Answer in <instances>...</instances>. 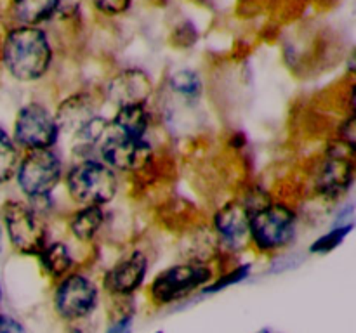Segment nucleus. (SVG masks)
Here are the masks:
<instances>
[{
    "instance_id": "1",
    "label": "nucleus",
    "mask_w": 356,
    "mask_h": 333,
    "mask_svg": "<svg viewBox=\"0 0 356 333\" xmlns=\"http://www.w3.org/2000/svg\"><path fill=\"white\" fill-rule=\"evenodd\" d=\"M54 59L49 31L44 26L10 23L0 38V61L3 69L19 82L40 80Z\"/></svg>"
},
{
    "instance_id": "2",
    "label": "nucleus",
    "mask_w": 356,
    "mask_h": 333,
    "mask_svg": "<svg viewBox=\"0 0 356 333\" xmlns=\"http://www.w3.org/2000/svg\"><path fill=\"white\" fill-rule=\"evenodd\" d=\"M66 189L75 203L103 205L110 203L118 191V179L113 169L96 158L80 160L66 172Z\"/></svg>"
},
{
    "instance_id": "3",
    "label": "nucleus",
    "mask_w": 356,
    "mask_h": 333,
    "mask_svg": "<svg viewBox=\"0 0 356 333\" xmlns=\"http://www.w3.org/2000/svg\"><path fill=\"white\" fill-rule=\"evenodd\" d=\"M298 232V215L289 205L268 201L250 212V243L259 252H277L291 245Z\"/></svg>"
},
{
    "instance_id": "4",
    "label": "nucleus",
    "mask_w": 356,
    "mask_h": 333,
    "mask_svg": "<svg viewBox=\"0 0 356 333\" xmlns=\"http://www.w3.org/2000/svg\"><path fill=\"white\" fill-rule=\"evenodd\" d=\"M14 177L28 200H44L63 179L61 156L52 148L30 149L17 163Z\"/></svg>"
},
{
    "instance_id": "5",
    "label": "nucleus",
    "mask_w": 356,
    "mask_h": 333,
    "mask_svg": "<svg viewBox=\"0 0 356 333\" xmlns=\"http://www.w3.org/2000/svg\"><path fill=\"white\" fill-rule=\"evenodd\" d=\"M214 280L212 269L204 262L174 264L156 274L149 284V298L156 305H169L190 297Z\"/></svg>"
},
{
    "instance_id": "6",
    "label": "nucleus",
    "mask_w": 356,
    "mask_h": 333,
    "mask_svg": "<svg viewBox=\"0 0 356 333\" xmlns=\"http://www.w3.org/2000/svg\"><path fill=\"white\" fill-rule=\"evenodd\" d=\"M2 222L9 241L23 255H38L47 245V231L37 210L19 200H9L2 207Z\"/></svg>"
},
{
    "instance_id": "7",
    "label": "nucleus",
    "mask_w": 356,
    "mask_h": 333,
    "mask_svg": "<svg viewBox=\"0 0 356 333\" xmlns=\"http://www.w3.org/2000/svg\"><path fill=\"white\" fill-rule=\"evenodd\" d=\"M59 130L56 117L40 103L24 104L14 120L13 139L17 148L42 149L52 148L58 142Z\"/></svg>"
},
{
    "instance_id": "8",
    "label": "nucleus",
    "mask_w": 356,
    "mask_h": 333,
    "mask_svg": "<svg viewBox=\"0 0 356 333\" xmlns=\"http://www.w3.org/2000/svg\"><path fill=\"white\" fill-rule=\"evenodd\" d=\"M99 302L96 283L79 273L66 274L54 291V309L66 321H80L92 314Z\"/></svg>"
},
{
    "instance_id": "9",
    "label": "nucleus",
    "mask_w": 356,
    "mask_h": 333,
    "mask_svg": "<svg viewBox=\"0 0 356 333\" xmlns=\"http://www.w3.org/2000/svg\"><path fill=\"white\" fill-rule=\"evenodd\" d=\"M355 151L344 144L329 149L315 172V191L325 200H337L355 182Z\"/></svg>"
},
{
    "instance_id": "10",
    "label": "nucleus",
    "mask_w": 356,
    "mask_h": 333,
    "mask_svg": "<svg viewBox=\"0 0 356 333\" xmlns=\"http://www.w3.org/2000/svg\"><path fill=\"white\" fill-rule=\"evenodd\" d=\"M97 153L101 162L120 172H138L146 169L153 158V149L146 139L127 137L115 130L103 139Z\"/></svg>"
},
{
    "instance_id": "11",
    "label": "nucleus",
    "mask_w": 356,
    "mask_h": 333,
    "mask_svg": "<svg viewBox=\"0 0 356 333\" xmlns=\"http://www.w3.org/2000/svg\"><path fill=\"white\" fill-rule=\"evenodd\" d=\"M219 241L229 252H242L250 243V210L243 201H229L214 215Z\"/></svg>"
},
{
    "instance_id": "12",
    "label": "nucleus",
    "mask_w": 356,
    "mask_h": 333,
    "mask_svg": "<svg viewBox=\"0 0 356 333\" xmlns=\"http://www.w3.org/2000/svg\"><path fill=\"white\" fill-rule=\"evenodd\" d=\"M148 274V257L134 250L104 273L103 287L113 297H129L143 287Z\"/></svg>"
},
{
    "instance_id": "13",
    "label": "nucleus",
    "mask_w": 356,
    "mask_h": 333,
    "mask_svg": "<svg viewBox=\"0 0 356 333\" xmlns=\"http://www.w3.org/2000/svg\"><path fill=\"white\" fill-rule=\"evenodd\" d=\"M153 94V80L146 71L127 68L111 76L106 83V97L115 106L146 104Z\"/></svg>"
},
{
    "instance_id": "14",
    "label": "nucleus",
    "mask_w": 356,
    "mask_h": 333,
    "mask_svg": "<svg viewBox=\"0 0 356 333\" xmlns=\"http://www.w3.org/2000/svg\"><path fill=\"white\" fill-rule=\"evenodd\" d=\"M63 0H9L7 17L14 24L44 26L59 16Z\"/></svg>"
},
{
    "instance_id": "15",
    "label": "nucleus",
    "mask_w": 356,
    "mask_h": 333,
    "mask_svg": "<svg viewBox=\"0 0 356 333\" xmlns=\"http://www.w3.org/2000/svg\"><path fill=\"white\" fill-rule=\"evenodd\" d=\"M94 114V103L89 96L76 94V96L68 97L65 103L59 106L56 113V121H58L59 130L73 132L75 134L87 120H90Z\"/></svg>"
},
{
    "instance_id": "16",
    "label": "nucleus",
    "mask_w": 356,
    "mask_h": 333,
    "mask_svg": "<svg viewBox=\"0 0 356 333\" xmlns=\"http://www.w3.org/2000/svg\"><path fill=\"white\" fill-rule=\"evenodd\" d=\"M110 121L101 117H92L87 120L79 130L73 134V153L80 156V160L94 158L92 153L99 151V146L103 139L110 130Z\"/></svg>"
},
{
    "instance_id": "17",
    "label": "nucleus",
    "mask_w": 356,
    "mask_h": 333,
    "mask_svg": "<svg viewBox=\"0 0 356 333\" xmlns=\"http://www.w3.org/2000/svg\"><path fill=\"white\" fill-rule=\"evenodd\" d=\"M111 130L124 134L127 137L145 139L149 127V114L145 104L120 106L110 121Z\"/></svg>"
},
{
    "instance_id": "18",
    "label": "nucleus",
    "mask_w": 356,
    "mask_h": 333,
    "mask_svg": "<svg viewBox=\"0 0 356 333\" xmlns=\"http://www.w3.org/2000/svg\"><path fill=\"white\" fill-rule=\"evenodd\" d=\"M104 224V212L97 205H86L70 219L68 225L72 234L79 241H92Z\"/></svg>"
},
{
    "instance_id": "19",
    "label": "nucleus",
    "mask_w": 356,
    "mask_h": 333,
    "mask_svg": "<svg viewBox=\"0 0 356 333\" xmlns=\"http://www.w3.org/2000/svg\"><path fill=\"white\" fill-rule=\"evenodd\" d=\"M37 257L40 260L42 269L51 278H56V280H61L63 276L70 274V269L75 264L68 245L61 241L47 243Z\"/></svg>"
},
{
    "instance_id": "20",
    "label": "nucleus",
    "mask_w": 356,
    "mask_h": 333,
    "mask_svg": "<svg viewBox=\"0 0 356 333\" xmlns=\"http://www.w3.org/2000/svg\"><path fill=\"white\" fill-rule=\"evenodd\" d=\"M169 87L174 96H179L181 99L190 103H197L204 92V82L200 75L193 69H179L174 71L169 78Z\"/></svg>"
},
{
    "instance_id": "21",
    "label": "nucleus",
    "mask_w": 356,
    "mask_h": 333,
    "mask_svg": "<svg viewBox=\"0 0 356 333\" xmlns=\"http://www.w3.org/2000/svg\"><path fill=\"white\" fill-rule=\"evenodd\" d=\"M19 160V148L14 139L0 127V186L13 179Z\"/></svg>"
},
{
    "instance_id": "22",
    "label": "nucleus",
    "mask_w": 356,
    "mask_h": 333,
    "mask_svg": "<svg viewBox=\"0 0 356 333\" xmlns=\"http://www.w3.org/2000/svg\"><path fill=\"white\" fill-rule=\"evenodd\" d=\"M351 229H353V224L334 225L332 231H329V232H325V234L320 236V238L316 239L312 246H309V250H312L313 253L332 252V250H336L337 246L344 241V238H346V234H350Z\"/></svg>"
},
{
    "instance_id": "23",
    "label": "nucleus",
    "mask_w": 356,
    "mask_h": 333,
    "mask_svg": "<svg viewBox=\"0 0 356 333\" xmlns=\"http://www.w3.org/2000/svg\"><path fill=\"white\" fill-rule=\"evenodd\" d=\"M249 274H250V264H243V266H238L233 271H229V273L222 274V276L218 278L216 281L212 280L207 287L202 288V293H218L219 290L228 288L229 284H236L240 283V281L247 280Z\"/></svg>"
},
{
    "instance_id": "24",
    "label": "nucleus",
    "mask_w": 356,
    "mask_h": 333,
    "mask_svg": "<svg viewBox=\"0 0 356 333\" xmlns=\"http://www.w3.org/2000/svg\"><path fill=\"white\" fill-rule=\"evenodd\" d=\"M92 9L104 17H118L129 12L134 0H89Z\"/></svg>"
},
{
    "instance_id": "25",
    "label": "nucleus",
    "mask_w": 356,
    "mask_h": 333,
    "mask_svg": "<svg viewBox=\"0 0 356 333\" xmlns=\"http://www.w3.org/2000/svg\"><path fill=\"white\" fill-rule=\"evenodd\" d=\"M339 139H341V144H344L346 148H350L351 151H355V146H356V120H355V114H350V117H348L346 120L341 123Z\"/></svg>"
},
{
    "instance_id": "26",
    "label": "nucleus",
    "mask_w": 356,
    "mask_h": 333,
    "mask_svg": "<svg viewBox=\"0 0 356 333\" xmlns=\"http://www.w3.org/2000/svg\"><path fill=\"white\" fill-rule=\"evenodd\" d=\"M132 325H134V318H132V314H124L118 319H115V321L108 326L106 333H131Z\"/></svg>"
},
{
    "instance_id": "27",
    "label": "nucleus",
    "mask_w": 356,
    "mask_h": 333,
    "mask_svg": "<svg viewBox=\"0 0 356 333\" xmlns=\"http://www.w3.org/2000/svg\"><path fill=\"white\" fill-rule=\"evenodd\" d=\"M0 333H26V330L13 316L0 314Z\"/></svg>"
},
{
    "instance_id": "28",
    "label": "nucleus",
    "mask_w": 356,
    "mask_h": 333,
    "mask_svg": "<svg viewBox=\"0 0 356 333\" xmlns=\"http://www.w3.org/2000/svg\"><path fill=\"white\" fill-rule=\"evenodd\" d=\"M257 333H277V332H273V330H270V328H263V330H259Z\"/></svg>"
},
{
    "instance_id": "29",
    "label": "nucleus",
    "mask_w": 356,
    "mask_h": 333,
    "mask_svg": "<svg viewBox=\"0 0 356 333\" xmlns=\"http://www.w3.org/2000/svg\"><path fill=\"white\" fill-rule=\"evenodd\" d=\"M0 252H2V225H0Z\"/></svg>"
},
{
    "instance_id": "30",
    "label": "nucleus",
    "mask_w": 356,
    "mask_h": 333,
    "mask_svg": "<svg viewBox=\"0 0 356 333\" xmlns=\"http://www.w3.org/2000/svg\"><path fill=\"white\" fill-rule=\"evenodd\" d=\"M2 297H3V290H2V283H0V304H2Z\"/></svg>"
},
{
    "instance_id": "31",
    "label": "nucleus",
    "mask_w": 356,
    "mask_h": 333,
    "mask_svg": "<svg viewBox=\"0 0 356 333\" xmlns=\"http://www.w3.org/2000/svg\"><path fill=\"white\" fill-rule=\"evenodd\" d=\"M156 333H163V332H156Z\"/></svg>"
}]
</instances>
